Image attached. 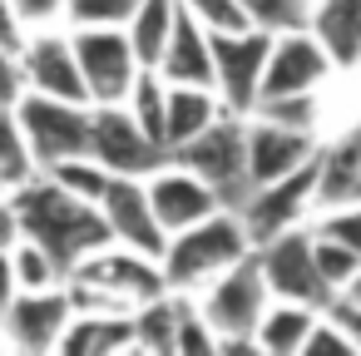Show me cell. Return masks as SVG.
Segmentation results:
<instances>
[{
	"mask_svg": "<svg viewBox=\"0 0 361 356\" xmlns=\"http://www.w3.org/2000/svg\"><path fill=\"white\" fill-rule=\"evenodd\" d=\"M149 203H154V218L164 223V233L173 238V233H183V228H193V223H203L208 213H218L223 208V198H218V188L213 183H203L193 168H183L178 159H169L164 168H154L149 173Z\"/></svg>",
	"mask_w": 361,
	"mask_h": 356,
	"instance_id": "cell-13",
	"label": "cell"
},
{
	"mask_svg": "<svg viewBox=\"0 0 361 356\" xmlns=\"http://www.w3.org/2000/svg\"><path fill=\"white\" fill-rule=\"evenodd\" d=\"M55 183H65L70 193H80V198H90V203H99L104 198V188H109V168L94 159V154H75V159H60V164H50L45 168Z\"/></svg>",
	"mask_w": 361,
	"mask_h": 356,
	"instance_id": "cell-27",
	"label": "cell"
},
{
	"mask_svg": "<svg viewBox=\"0 0 361 356\" xmlns=\"http://www.w3.org/2000/svg\"><path fill=\"white\" fill-rule=\"evenodd\" d=\"M124 346H139L134 341V312H75L65 336H60L65 356H109Z\"/></svg>",
	"mask_w": 361,
	"mask_h": 356,
	"instance_id": "cell-20",
	"label": "cell"
},
{
	"mask_svg": "<svg viewBox=\"0 0 361 356\" xmlns=\"http://www.w3.org/2000/svg\"><path fill=\"white\" fill-rule=\"evenodd\" d=\"M228 104L218 99V90L208 85H169V154L178 144H188L193 134H203Z\"/></svg>",
	"mask_w": 361,
	"mask_h": 356,
	"instance_id": "cell-22",
	"label": "cell"
},
{
	"mask_svg": "<svg viewBox=\"0 0 361 356\" xmlns=\"http://www.w3.org/2000/svg\"><path fill=\"white\" fill-rule=\"evenodd\" d=\"M312 252H317V267H322V277H326V287L331 292H341L356 272H361V252L351 247V243H341L336 233H312Z\"/></svg>",
	"mask_w": 361,
	"mask_h": 356,
	"instance_id": "cell-28",
	"label": "cell"
},
{
	"mask_svg": "<svg viewBox=\"0 0 361 356\" xmlns=\"http://www.w3.org/2000/svg\"><path fill=\"white\" fill-rule=\"evenodd\" d=\"M267 307H272V287L257 267V247L243 262H233L228 272H218L198 297V312L218 331V351H257L252 336H257V321Z\"/></svg>",
	"mask_w": 361,
	"mask_h": 356,
	"instance_id": "cell-3",
	"label": "cell"
},
{
	"mask_svg": "<svg viewBox=\"0 0 361 356\" xmlns=\"http://www.w3.org/2000/svg\"><path fill=\"white\" fill-rule=\"evenodd\" d=\"M341 292H346V297H351V302H356V307H361V272H356V277H351V282H346V287H341Z\"/></svg>",
	"mask_w": 361,
	"mask_h": 356,
	"instance_id": "cell-41",
	"label": "cell"
},
{
	"mask_svg": "<svg viewBox=\"0 0 361 356\" xmlns=\"http://www.w3.org/2000/svg\"><path fill=\"white\" fill-rule=\"evenodd\" d=\"M238 6H243L247 25L272 30V35L302 30V25H307V0H238Z\"/></svg>",
	"mask_w": 361,
	"mask_h": 356,
	"instance_id": "cell-31",
	"label": "cell"
},
{
	"mask_svg": "<svg viewBox=\"0 0 361 356\" xmlns=\"http://www.w3.org/2000/svg\"><path fill=\"white\" fill-rule=\"evenodd\" d=\"M317 317H322V307L272 297V307L262 312V321H257V336H252V341H257V351H272V356H297V351L307 346V336H312Z\"/></svg>",
	"mask_w": 361,
	"mask_h": 356,
	"instance_id": "cell-21",
	"label": "cell"
},
{
	"mask_svg": "<svg viewBox=\"0 0 361 356\" xmlns=\"http://www.w3.org/2000/svg\"><path fill=\"white\" fill-rule=\"evenodd\" d=\"M351 70H356V75H361V60H356V65H351Z\"/></svg>",
	"mask_w": 361,
	"mask_h": 356,
	"instance_id": "cell-43",
	"label": "cell"
},
{
	"mask_svg": "<svg viewBox=\"0 0 361 356\" xmlns=\"http://www.w3.org/2000/svg\"><path fill=\"white\" fill-rule=\"evenodd\" d=\"M173 25H178V0H139V6H134V16H129L124 30H129L134 55H139L144 70H159Z\"/></svg>",
	"mask_w": 361,
	"mask_h": 356,
	"instance_id": "cell-23",
	"label": "cell"
},
{
	"mask_svg": "<svg viewBox=\"0 0 361 356\" xmlns=\"http://www.w3.org/2000/svg\"><path fill=\"white\" fill-rule=\"evenodd\" d=\"M11 203H16V213H20V233H25L30 243H40V247L55 257V267H60L65 277H70L90 252H99V247L114 243L104 208L90 203V198H80V193H70V188L55 183L50 173H35V178L16 183V188H11Z\"/></svg>",
	"mask_w": 361,
	"mask_h": 356,
	"instance_id": "cell-1",
	"label": "cell"
},
{
	"mask_svg": "<svg viewBox=\"0 0 361 356\" xmlns=\"http://www.w3.org/2000/svg\"><path fill=\"white\" fill-rule=\"evenodd\" d=\"M0 173H6L11 188L40 173V164H35V154H30V139H25V129H20L16 104H0Z\"/></svg>",
	"mask_w": 361,
	"mask_h": 356,
	"instance_id": "cell-26",
	"label": "cell"
},
{
	"mask_svg": "<svg viewBox=\"0 0 361 356\" xmlns=\"http://www.w3.org/2000/svg\"><path fill=\"white\" fill-rule=\"evenodd\" d=\"M75 60L90 85V104H124L139 80V55L124 25H75Z\"/></svg>",
	"mask_w": 361,
	"mask_h": 356,
	"instance_id": "cell-6",
	"label": "cell"
},
{
	"mask_svg": "<svg viewBox=\"0 0 361 356\" xmlns=\"http://www.w3.org/2000/svg\"><path fill=\"white\" fill-rule=\"evenodd\" d=\"M65 6L70 0H16V11H20L25 25H50L55 16H65Z\"/></svg>",
	"mask_w": 361,
	"mask_h": 356,
	"instance_id": "cell-38",
	"label": "cell"
},
{
	"mask_svg": "<svg viewBox=\"0 0 361 356\" xmlns=\"http://www.w3.org/2000/svg\"><path fill=\"white\" fill-rule=\"evenodd\" d=\"M356 198H361V188H356Z\"/></svg>",
	"mask_w": 361,
	"mask_h": 356,
	"instance_id": "cell-44",
	"label": "cell"
},
{
	"mask_svg": "<svg viewBox=\"0 0 361 356\" xmlns=\"http://www.w3.org/2000/svg\"><path fill=\"white\" fill-rule=\"evenodd\" d=\"M336 75L331 55L322 50V40L302 25V30H282L272 35L267 50V70H262V99H282V94H317L326 90ZM257 99V104H262Z\"/></svg>",
	"mask_w": 361,
	"mask_h": 356,
	"instance_id": "cell-10",
	"label": "cell"
},
{
	"mask_svg": "<svg viewBox=\"0 0 361 356\" xmlns=\"http://www.w3.org/2000/svg\"><path fill=\"white\" fill-rule=\"evenodd\" d=\"M16 292H20V282H16V262H11V252H0V312L16 302Z\"/></svg>",
	"mask_w": 361,
	"mask_h": 356,
	"instance_id": "cell-40",
	"label": "cell"
},
{
	"mask_svg": "<svg viewBox=\"0 0 361 356\" xmlns=\"http://www.w3.org/2000/svg\"><path fill=\"white\" fill-rule=\"evenodd\" d=\"M139 0H70L65 16L70 25H129Z\"/></svg>",
	"mask_w": 361,
	"mask_h": 356,
	"instance_id": "cell-32",
	"label": "cell"
},
{
	"mask_svg": "<svg viewBox=\"0 0 361 356\" xmlns=\"http://www.w3.org/2000/svg\"><path fill=\"white\" fill-rule=\"evenodd\" d=\"M25 94V75H20V55L0 45V104H16Z\"/></svg>",
	"mask_w": 361,
	"mask_h": 356,
	"instance_id": "cell-37",
	"label": "cell"
},
{
	"mask_svg": "<svg viewBox=\"0 0 361 356\" xmlns=\"http://www.w3.org/2000/svg\"><path fill=\"white\" fill-rule=\"evenodd\" d=\"M159 75L169 85H208L213 90V30L203 20H193L183 6H178V25L164 45Z\"/></svg>",
	"mask_w": 361,
	"mask_h": 356,
	"instance_id": "cell-18",
	"label": "cell"
},
{
	"mask_svg": "<svg viewBox=\"0 0 361 356\" xmlns=\"http://www.w3.org/2000/svg\"><path fill=\"white\" fill-rule=\"evenodd\" d=\"M99 208H104V218H109L114 243H124V247L149 252V257L164 262V252H169V233H164V223L154 218V203H149L144 178H124V173H114L109 188H104V198H99Z\"/></svg>",
	"mask_w": 361,
	"mask_h": 356,
	"instance_id": "cell-14",
	"label": "cell"
},
{
	"mask_svg": "<svg viewBox=\"0 0 361 356\" xmlns=\"http://www.w3.org/2000/svg\"><path fill=\"white\" fill-rule=\"evenodd\" d=\"M75 317L70 287H40V292H16V302L0 312V336L16 351H60V336Z\"/></svg>",
	"mask_w": 361,
	"mask_h": 356,
	"instance_id": "cell-12",
	"label": "cell"
},
{
	"mask_svg": "<svg viewBox=\"0 0 361 356\" xmlns=\"http://www.w3.org/2000/svg\"><path fill=\"white\" fill-rule=\"evenodd\" d=\"M252 114L277 119V124H292V129H307V134H317V124L326 119V109H322V90H317V94H282V99H262Z\"/></svg>",
	"mask_w": 361,
	"mask_h": 356,
	"instance_id": "cell-30",
	"label": "cell"
},
{
	"mask_svg": "<svg viewBox=\"0 0 361 356\" xmlns=\"http://www.w3.org/2000/svg\"><path fill=\"white\" fill-rule=\"evenodd\" d=\"M11 262H16L20 292H40V287H60V282H65V272L55 267V257H50L40 243H30V238H20V243L11 247Z\"/></svg>",
	"mask_w": 361,
	"mask_h": 356,
	"instance_id": "cell-29",
	"label": "cell"
},
{
	"mask_svg": "<svg viewBox=\"0 0 361 356\" xmlns=\"http://www.w3.org/2000/svg\"><path fill=\"white\" fill-rule=\"evenodd\" d=\"M257 243L247 238L238 208H218L208 213L203 223L183 228L169 238V252H164V277H169V292H203L218 272H228L233 262H243Z\"/></svg>",
	"mask_w": 361,
	"mask_h": 356,
	"instance_id": "cell-2",
	"label": "cell"
},
{
	"mask_svg": "<svg viewBox=\"0 0 361 356\" xmlns=\"http://www.w3.org/2000/svg\"><path fill=\"white\" fill-rule=\"evenodd\" d=\"M90 154L109 168V173H124V178H149L154 168H164L173 154L164 144H154L139 119L129 114V104H94V119H90Z\"/></svg>",
	"mask_w": 361,
	"mask_h": 356,
	"instance_id": "cell-8",
	"label": "cell"
},
{
	"mask_svg": "<svg viewBox=\"0 0 361 356\" xmlns=\"http://www.w3.org/2000/svg\"><path fill=\"white\" fill-rule=\"evenodd\" d=\"M312 159H317V134L262 119V114H247V178H252V188L272 183V178H287Z\"/></svg>",
	"mask_w": 361,
	"mask_h": 356,
	"instance_id": "cell-15",
	"label": "cell"
},
{
	"mask_svg": "<svg viewBox=\"0 0 361 356\" xmlns=\"http://www.w3.org/2000/svg\"><path fill=\"white\" fill-rule=\"evenodd\" d=\"M272 30L243 25V30H213V90L233 114H252L262 99V70H267Z\"/></svg>",
	"mask_w": 361,
	"mask_h": 356,
	"instance_id": "cell-7",
	"label": "cell"
},
{
	"mask_svg": "<svg viewBox=\"0 0 361 356\" xmlns=\"http://www.w3.org/2000/svg\"><path fill=\"white\" fill-rule=\"evenodd\" d=\"M173 159L183 168H193L203 183H213L218 198H223V208H238L252 193V178H247V114L223 109L203 134H193L188 144H178Z\"/></svg>",
	"mask_w": 361,
	"mask_h": 356,
	"instance_id": "cell-4",
	"label": "cell"
},
{
	"mask_svg": "<svg viewBox=\"0 0 361 356\" xmlns=\"http://www.w3.org/2000/svg\"><path fill=\"white\" fill-rule=\"evenodd\" d=\"M178 351H218V331L198 312V302H183L178 292Z\"/></svg>",
	"mask_w": 361,
	"mask_h": 356,
	"instance_id": "cell-33",
	"label": "cell"
},
{
	"mask_svg": "<svg viewBox=\"0 0 361 356\" xmlns=\"http://www.w3.org/2000/svg\"><path fill=\"white\" fill-rule=\"evenodd\" d=\"M312 203H317V159L302 164V168L287 173V178L257 183V188L238 203V218H243V228H247L252 243H267V238L297 228V218H302Z\"/></svg>",
	"mask_w": 361,
	"mask_h": 356,
	"instance_id": "cell-11",
	"label": "cell"
},
{
	"mask_svg": "<svg viewBox=\"0 0 361 356\" xmlns=\"http://www.w3.org/2000/svg\"><path fill=\"white\" fill-rule=\"evenodd\" d=\"M307 30L336 70H351L361 60V0H307Z\"/></svg>",
	"mask_w": 361,
	"mask_h": 356,
	"instance_id": "cell-19",
	"label": "cell"
},
{
	"mask_svg": "<svg viewBox=\"0 0 361 356\" xmlns=\"http://www.w3.org/2000/svg\"><path fill=\"white\" fill-rule=\"evenodd\" d=\"M129 114L139 119V129L154 139V144H164L169 149V80L159 75V70H139V80H134V90H129Z\"/></svg>",
	"mask_w": 361,
	"mask_h": 356,
	"instance_id": "cell-24",
	"label": "cell"
},
{
	"mask_svg": "<svg viewBox=\"0 0 361 356\" xmlns=\"http://www.w3.org/2000/svg\"><path fill=\"white\" fill-rule=\"evenodd\" d=\"M16 114H20V129L30 139V154L40 164V173L60 159H75V154H90V119H94V104H70V99H55V94H35L25 90L16 99Z\"/></svg>",
	"mask_w": 361,
	"mask_h": 356,
	"instance_id": "cell-5",
	"label": "cell"
},
{
	"mask_svg": "<svg viewBox=\"0 0 361 356\" xmlns=\"http://www.w3.org/2000/svg\"><path fill=\"white\" fill-rule=\"evenodd\" d=\"M178 6H183L193 20H203L208 30H243V25H247V16H243L238 0H178Z\"/></svg>",
	"mask_w": 361,
	"mask_h": 356,
	"instance_id": "cell-35",
	"label": "cell"
},
{
	"mask_svg": "<svg viewBox=\"0 0 361 356\" xmlns=\"http://www.w3.org/2000/svg\"><path fill=\"white\" fill-rule=\"evenodd\" d=\"M25 233H20V213H16V203L0 193V252H11L16 243H20Z\"/></svg>",
	"mask_w": 361,
	"mask_h": 356,
	"instance_id": "cell-39",
	"label": "cell"
},
{
	"mask_svg": "<svg viewBox=\"0 0 361 356\" xmlns=\"http://www.w3.org/2000/svg\"><path fill=\"white\" fill-rule=\"evenodd\" d=\"M361 188V114L346 119V129L317 149V203L322 208H341L351 203Z\"/></svg>",
	"mask_w": 361,
	"mask_h": 356,
	"instance_id": "cell-17",
	"label": "cell"
},
{
	"mask_svg": "<svg viewBox=\"0 0 361 356\" xmlns=\"http://www.w3.org/2000/svg\"><path fill=\"white\" fill-rule=\"evenodd\" d=\"M134 341L149 351H178V292H164L144 307H134Z\"/></svg>",
	"mask_w": 361,
	"mask_h": 356,
	"instance_id": "cell-25",
	"label": "cell"
},
{
	"mask_svg": "<svg viewBox=\"0 0 361 356\" xmlns=\"http://www.w3.org/2000/svg\"><path fill=\"white\" fill-rule=\"evenodd\" d=\"M257 267L272 287V297L282 302H307V307H326L336 292L326 287L322 267H317V252H312V233L302 228H287L267 243H257Z\"/></svg>",
	"mask_w": 361,
	"mask_h": 356,
	"instance_id": "cell-9",
	"label": "cell"
},
{
	"mask_svg": "<svg viewBox=\"0 0 361 356\" xmlns=\"http://www.w3.org/2000/svg\"><path fill=\"white\" fill-rule=\"evenodd\" d=\"M25 40H30V25L20 20V11H16V0H0V45L6 50H25Z\"/></svg>",
	"mask_w": 361,
	"mask_h": 356,
	"instance_id": "cell-36",
	"label": "cell"
},
{
	"mask_svg": "<svg viewBox=\"0 0 361 356\" xmlns=\"http://www.w3.org/2000/svg\"><path fill=\"white\" fill-rule=\"evenodd\" d=\"M0 193H11V183H6V173H0Z\"/></svg>",
	"mask_w": 361,
	"mask_h": 356,
	"instance_id": "cell-42",
	"label": "cell"
},
{
	"mask_svg": "<svg viewBox=\"0 0 361 356\" xmlns=\"http://www.w3.org/2000/svg\"><path fill=\"white\" fill-rule=\"evenodd\" d=\"M20 75H25V90H35V94H55V99H70V104H90V85L80 75V60H75V40L70 35H35V40H25Z\"/></svg>",
	"mask_w": 361,
	"mask_h": 356,
	"instance_id": "cell-16",
	"label": "cell"
},
{
	"mask_svg": "<svg viewBox=\"0 0 361 356\" xmlns=\"http://www.w3.org/2000/svg\"><path fill=\"white\" fill-rule=\"evenodd\" d=\"M346 351H356V341H351V331L336 321V317H317V326H312V336H307V346H302V356H346Z\"/></svg>",
	"mask_w": 361,
	"mask_h": 356,
	"instance_id": "cell-34",
	"label": "cell"
}]
</instances>
